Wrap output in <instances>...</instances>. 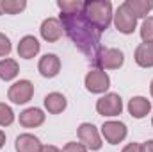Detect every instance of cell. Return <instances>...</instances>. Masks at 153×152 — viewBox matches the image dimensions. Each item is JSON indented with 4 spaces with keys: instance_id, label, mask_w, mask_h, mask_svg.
<instances>
[{
    "instance_id": "cell-27",
    "label": "cell",
    "mask_w": 153,
    "mask_h": 152,
    "mask_svg": "<svg viewBox=\"0 0 153 152\" xmlns=\"http://www.w3.org/2000/svg\"><path fill=\"white\" fill-rule=\"evenodd\" d=\"M143 147V152H153V140H150V141H146L144 145H141Z\"/></svg>"
},
{
    "instance_id": "cell-15",
    "label": "cell",
    "mask_w": 153,
    "mask_h": 152,
    "mask_svg": "<svg viewBox=\"0 0 153 152\" xmlns=\"http://www.w3.org/2000/svg\"><path fill=\"white\" fill-rule=\"evenodd\" d=\"M45 122V114L38 108H30L25 109L23 113H20V123L23 127H38Z\"/></svg>"
},
{
    "instance_id": "cell-14",
    "label": "cell",
    "mask_w": 153,
    "mask_h": 152,
    "mask_svg": "<svg viewBox=\"0 0 153 152\" xmlns=\"http://www.w3.org/2000/svg\"><path fill=\"white\" fill-rule=\"evenodd\" d=\"M128 111H130V114L134 118H144L146 114L152 111V104L144 97H134L128 102Z\"/></svg>"
},
{
    "instance_id": "cell-22",
    "label": "cell",
    "mask_w": 153,
    "mask_h": 152,
    "mask_svg": "<svg viewBox=\"0 0 153 152\" xmlns=\"http://www.w3.org/2000/svg\"><path fill=\"white\" fill-rule=\"evenodd\" d=\"M14 122V113H13V109L7 106V104H2L0 102V125H11Z\"/></svg>"
},
{
    "instance_id": "cell-7",
    "label": "cell",
    "mask_w": 153,
    "mask_h": 152,
    "mask_svg": "<svg viewBox=\"0 0 153 152\" xmlns=\"http://www.w3.org/2000/svg\"><path fill=\"white\" fill-rule=\"evenodd\" d=\"M78 138H80V141L85 149H91V150H100L102 149L100 134H98V131L93 123H82L78 127Z\"/></svg>"
},
{
    "instance_id": "cell-29",
    "label": "cell",
    "mask_w": 153,
    "mask_h": 152,
    "mask_svg": "<svg viewBox=\"0 0 153 152\" xmlns=\"http://www.w3.org/2000/svg\"><path fill=\"white\" fill-rule=\"evenodd\" d=\"M4 143H5V134H4V131H0V149L4 147Z\"/></svg>"
},
{
    "instance_id": "cell-21",
    "label": "cell",
    "mask_w": 153,
    "mask_h": 152,
    "mask_svg": "<svg viewBox=\"0 0 153 152\" xmlns=\"http://www.w3.org/2000/svg\"><path fill=\"white\" fill-rule=\"evenodd\" d=\"M59 9L66 14H75V13H80L82 7H84V2H78V0H59L57 2Z\"/></svg>"
},
{
    "instance_id": "cell-8",
    "label": "cell",
    "mask_w": 153,
    "mask_h": 152,
    "mask_svg": "<svg viewBox=\"0 0 153 152\" xmlns=\"http://www.w3.org/2000/svg\"><path fill=\"white\" fill-rule=\"evenodd\" d=\"M109 86H111V79L102 70H91L85 75V88L91 93H103L109 90Z\"/></svg>"
},
{
    "instance_id": "cell-11",
    "label": "cell",
    "mask_w": 153,
    "mask_h": 152,
    "mask_svg": "<svg viewBox=\"0 0 153 152\" xmlns=\"http://www.w3.org/2000/svg\"><path fill=\"white\" fill-rule=\"evenodd\" d=\"M41 36L45 41H57V39L62 36V25H61V22L59 20H55V18H46L43 23H41Z\"/></svg>"
},
{
    "instance_id": "cell-5",
    "label": "cell",
    "mask_w": 153,
    "mask_h": 152,
    "mask_svg": "<svg viewBox=\"0 0 153 152\" xmlns=\"http://www.w3.org/2000/svg\"><path fill=\"white\" fill-rule=\"evenodd\" d=\"M96 111L103 116H117L123 111V100L116 93H107L96 102Z\"/></svg>"
},
{
    "instance_id": "cell-20",
    "label": "cell",
    "mask_w": 153,
    "mask_h": 152,
    "mask_svg": "<svg viewBox=\"0 0 153 152\" xmlns=\"http://www.w3.org/2000/svg\"><path fill=\"white\" fill-rule=\"evenodd\" d=\"M27 7L25 0H2V11L7 14H18Z\"/></svg>"
},
{
    "instance_id": "cell-23",
    "label": "cell",
    "mask_w": 153,
    "mask_h": 152,
    "mask_svg": "<svg viewBox=\"0 0 153 152\" xmlns=\"http://www.w3.org/2000/svg\"><path fill=\"white\" fill-rule=\"evenodd\" d=\"M141 38L144 39V43H152L153 41V16L144 20V23L141 27Z\"/></svg>"
},
{
    "instance_id": "cell-9",
    "label": "cell",
    "mask_w": 153,
    "mask_h": 152,
    "mask_svg": "<svg viewBox=\"0 0 153 152\" xmlns=\"http://www.w3.org/2000/svg\"><path fill=\"white\" fill-rule=\"evenodd\" d=\"M102 134L111 145H117L126 138V125L123 122H105L102 125Z\"/></svg>"
},
{
    "instance_id": "cell-17",
    "label": "cell",
    "mask_w": 153,
    "mask_h": 152,
    "mask_svg": "<svg viewBox=\"0 0 153 152\" xmlns=\"http://www.w3.org/2000/svg\"><path fill=\"white\" fill-rule=\"evenodd\" d=\"M135 61L143 68L153 66V45L152 43H143L135 50Z\"/></svg>"
},
{
    "instance_id": "cell-28",
    "label": "cell",
    "mask_w": 153,
    "mask_h": 152,
    "mask_svg": "<svg viewBox=\"0 0 153 152\" xmlns=\"http://www.w3.org/2000/svg\"><path fill=\"white\" fill-rule=\"evenodd\" d=\"M41 152H62V150H59V149L53 147V145H45V147L41 149Z\"/></svg>"
},
{
    "instance_id": "cell-12",
    "label": "cell",
    "mask_w": 153,
    "mask_h": 152,
    "mask_svg": "<svg viewBox=\"0 0 153 152\" xmlns=\"http://www.w3.org/2000/svg\"><path fill=\"white\" fill-rule=\"evenodd\" d=\"M16 152H41L43 145L34 134H20L16 138Z\"/></svg>"
},
{
    "instance_id": "cell-25",
    "label": "cell",
    "mask_w": 153,
    "mask_h": 152,
    "mask_svg": "<svg viewBox=\"0 0 153 152\" xmlns=\"http://www.w3.org/2000/svg\"><path fill=\"white\" fill-rule=\"evenodd\" d=\"M62 152H87V149H85L82 143H75V141H71V143H66V147H64V150Z\"/></svg>"
},
{
    "instance_id": "cell-16",
    "label": "cell",
    "mask_w": 153,
    "mask_h": 152,
    "mask_svg": "<svg viewBox=\"0 0 153 152\" xmlns=\"http://www.w3.org/2000/svg\"><path fill=\"white\" fill-rule=\"evenodd\" d=\"M66 97L61 93H48L45 97V108L48 109V113L52 114H59L66 109Z\"/></svg>"
},
{
    "instance_id": "cell-1",
    "label": "cell",
    "mask_w": 153,
    "mask_h": 152,
    "mask_svg": "<svg viewBox=\"0 0 153 152\" xmlns=\"http://www.w3.org/2000/svg\"><path fill=\"white\" fill-rule=\"evenodd\" d=\"M61 25L66 31V34L78 47L80 52H84L89 57L96 56V50L100 48V31L85 18V14L80 11L75 14L61 13Z\"/></svg>"
},
{
    "instance_id": "cell-30",
    "label": "cell",
    "mask_w": 153,
    "mask_h": 152,
    "mask_svg": "<svg viewBox=\"0 0 153 152\" xmlns=\"http://www.w3.org/2000/svg\"><path fill=\"white\" fill-rule=\"evenodd\" d=\"M150 91H152V97H153V81H152V86H150Z\"/></svg>"
},
{
    "instance_id": "cell-24",
    "label": "cell",
    "mask_w": 153,
    "mask_h": 152,
    "mask_svg": "<svg viewBox=\"0 0 153 152\" xmlns=\"http://www.w3.org/2000/svg\"><path fill=\"white\" fill-rule=\"evenodd\" d=\"M9 52H11V41H9V38L5 34L0 32V57L7 56Z\"/></svg>"
},
{
    "instance_id": "cell-32",
    "label": "cell",
    "mask_w": 153,
    "mask_h": 152,
    "mask_svg": "<svg viewBox=\"0 0 153 152\" xmlns=\"http://www.w3.org/2000/svg\"><path fill=\"white\" fill-rule=\"evenodd\" d=\"M152 45H153V41H152Z\"/></svg>"
},
{
    "instance_id": "cell-6",
    "label": "cell",
    "mask_w": 153,
    "mask_h": 152,
    "mask_svg": "<svg viewBox=\"0 0 153 152\" xmlns=\"http://www.w3.org/2000/svg\"><path fill=\"white\" fill-rule=\"evenodd\" d=\"M34 95V84L30 81H18L9 88V100L14 104H25Z\"/></svg>"
},
{
    "instance_id": "cell-10",
    "label": "cell",
    "mask_w": 153,
    "mask_h": 152,
    "mask_svg": "<svg viewBox=\"0 0 153 152\" xmlns=\"http://www.w3.org/2000/svg\"><path fill=\"white\" fill-rule=\"evenodd\" d=\"M38 68L43 77H55L61 70V59L55 54H46L39 59Z\"/></svg>"
},
{
    "instance_id": "cell-2",
    "label": "cell",
    "mask_w": 153,
    "mask_h": 152,
    "mask_svg": "<svg viewBox=\"0 0 153 152\" xmlns=\"http://www.w3.org/2000/svg\"><path fill=\"white\" fill-rule=\"evenodd\" d=\"M82 13L85 18L102 32L111 25L112 20V4L109 0H94V2H84Z\"/></svg>"
},
{
    "instance_id": "cell-4",
    "label": "cell",
    "mask_w": 153,
    "mask_h": 152,
    "mask_svg": "<svg viewBox=\"0 0 153 152\" xmlns=\"http://www.w3.org/2000/svg\"><path fill=\"white\" fill-rule=\"evenodd\" d=\"M96 61L105 70H116L125 63V56L117 48H100V52L96 54Z\"/></svg>"
},
{
    "instance_id": "cell-26",
    "label": "cell",
    "mask_w": 153,
    "mask_h": 152,
    "mask_svg": "<svg viewBox=\"0 0 153 152\" xmlns=\"http://www.w3.org/2000/svg\"><path fill=\"white\" fill-rule=\"evenodd\" d=\"M123 152H143V147L139 143H130L123 149Z\"/></svg>"
},
{
    "instance_id": "cell-13",
    "label": "cell",
    "mask_w": 153,
    "mask_h": 152,
    "mask_svg": "<svg viewBox=\"0 0 153 152\" xmlns=\"http://www.w3.org/2000/svg\"><path fill=\"white\" fill-rule=\"evenodd\" d=\"M39 52V41L34 36H25L18 43V56L23 59H32Z\"/></svg>"
},
{
    "instance_id": "cell-3",
    "label": "cell",
    "mask_w": 153,
    "mask_h": 152,
    "mask_svg": "<svg viewBox=\"0 0 153 152\" xmlns=\"http://www.w3.org/2000/svg\"><path fill=\"white\" fill-rule=\"evenodd\" d=\"M114 23H116V29L123 34H132L135 31V25H137V16L134 14V11L128 7L126 2H123L117 11L114 14Z\"/></svg>"
},
{
    "instance_id": "cell-31",
    "label": "cell",
    "mask_w": 153,
    "mask_h": 152,
    "mask_svg": "<svg viewBox=\"0 0 153 152\" xmlns=\"http://www.w3.org/2000/svg\"><path fill=\"white\" fill-rule=\"evenodd\" d=\"M0 14H4V11H2V0H0Z\"/></svg>"
},
{
    "instance_id": "cell-19",
    "label": "cell",
    "mask_w": 153,
    "mask_h": 152,
    "mask_svg": "<svg viewBox=\"0 0 153 152\" xmlns=\"http://www.w3.org/2000/svg\"><path fill=\"white\" fill-rule=\"evenodd\" d=\"M126 4H128V7L134 11V14H135L137 18L146 16V14L153 9V2H144V0H126Z\"/></svg>"
},
{
    "instance_id": "cell-18",
    "label": "cell",
    "mask_w": 153,
    "mask_h": 152,
    "mask_svg": "<svg viewBox=\"0 0 153 152\" xmlns=\"http://www.w3.org/2000/svg\"><path fill=\"white\" fill-rule=\"evenodd\" d=\"M20 68H18V63L14 59H2L0 61V79L2 81H11L18 75Z\"/></svg>"
}]
</instances>
